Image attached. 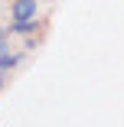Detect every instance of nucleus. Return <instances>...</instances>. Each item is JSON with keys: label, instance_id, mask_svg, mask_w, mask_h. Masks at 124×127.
Segmentation results:
<instances>
[{"label": "nucleus", "instance_id": "f257e3e1", "mask_svg": "<svg viewBox=\"0 0 124 127\" xmlns=\"http://www.w3.org/2000/svg\"><path fill=\"white\" fill-rule=\"evenodd\" d=\"M10 16H13V20H30V16H36V0H13Z\"/></svg>", "mask_w": 124, "mask_h": 127}, {"label": "nucleus", "instance_id": "f03ea898", "mask_svg": "<svg viewBox=\"0 0 124 127\" xmlns=\"http://www.w3.org/2000/svg\"><path fill=\"white\" fill-rule=\"evenodd\" d=\"M10 33H16V36H33V33H36V16H30V20H13Z\"/></svg>", "mask_w": 124, "mask_h": 127}]
</instances>
